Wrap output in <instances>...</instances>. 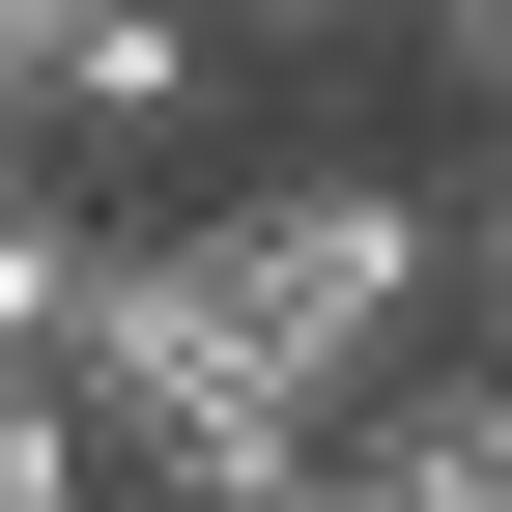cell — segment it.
I'll return each instance as SVG.
<instances>
[{"label": "cell", "instance_id": "obj_1", "mask_svg": "<svg viewBox=\"0 0 512 512\" xmlns=\"http://www.w3.org/2000/svg\"><path fill=\"white\" fill-rule=\"evenodd\" d=\"M171 228H200V285H228V342H256V399H285V427H342L370 370L456 313V256H427L399 171H228V200H171Z\"/></svg>", "mask_w": 512, "mask_h": 512}, {"label": "cell", "instance_id": "obj_9", "mask_svg": "<svg viewBox=\"0 0 512 512\" xmlns=\"http://www.w3.org/2000/svg\"><path fill=\"white\" fill-rule=\"evenodd\" d=\"M0 171H57V143H29V29H0Z\"/></svg>", "mask_w": 512, "mask_h": 512}, {"label": "cell", "instance_id": "obj_7", "mask_svg": "<svg viewBox=\"0 0 512 512\" xmlns=\"http://www.w3.org/2000/svg\"><path fill=\"white\" fill-rule=\"evenodd\" d=\"M427 256H456V313H484V342H512V143L456 171V200H427Z\"/></svg>", "mask_w": 512, "mask_h": 512}, {"label": "cell", "instance_id": "obj_2", "mask_svg": "<svg viewBox=\"0 0 512 512\" xmlns=\"http://www.w3.org/2000/svg\"><path fill=\"white\" fill-rule=\"evenodd\" d=\"M200 114H228V29H200V0H57V29H29V143L86 171V200L171 171Z\"/></svg>", "mask_w": 512, "mask_h": 512}, {"label": "cell", "instance_id": "obj_5", "mask_svg": "<svg viewBox=\"0 0 512 512\" xmlns=\"http://www.w3.org/2000/svg\"><path fill=\"white\" fill-rule=\"evenodd\" d=\"M114 512H370V484H342V427L228 399V427H171V456H114Z\"/></svg>", "mask_w": 512, "mask_h": 512}, {"label": "cell", "instance_id": "obj_8", "mask_svg": "<svg viewBox=\"0 0 512 512\" xmlns=\"http://www.w3.org/2000/svg\"><path fill=\"white\" fill-rule=\"evenodd\" d=\"M399 29H427V86H456L484 143H512V0H399Z\"/></svg>", "mask_w": 512, "mask_h": 512}, {"label": "cell", "instance_id": "obj_3", "mask_svg": "<svg viewBox=\"0 0 512 512\" xmlns=\"http://www.w3.org/2000/svg\"><path fill=\"white\" fill-rule=\"evenodd\" d=\"M342 484L370 512H512V342H484V313H427V342L342 399Z\"/></svg>", "mask_w": 512, "mask_h": 512}, {"label": "cell", "instance_id": "obj_4", "mask_svg": "<svg viewBox=\"0 0 512 512\" xmlns=\"http://www.w3.org/2000/svg\"><path fill=\"white\" fill-rule=\"evenodd\" d=\"M86 285H114V200H86V171H0V399H57Z\"/></svg>", "mask_w": 512, "mask_h": 512}, {"label": "cell", "instance_id": "obj_6", "mask_svg": "<svg viewBox=\"0 0 512 512\" xmlns=\"http://www.w3.org/2000/svg\"><path fill=\"white\" fill-rule=\"evenodd\" d=\"M0 512H114V456H86V399H0Z\"/></svg>", "mask_w": 512, "mask_h": 512}]
</instances>
